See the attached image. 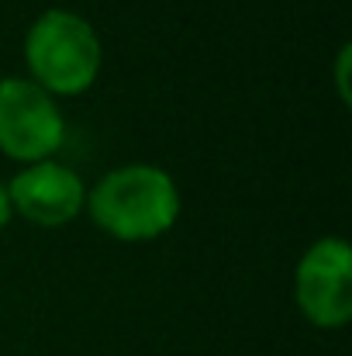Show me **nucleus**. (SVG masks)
Listing matches in <instances>:
<instances>
[{"mask_svg":"<svg viewBox=\"0 0 352 356\" xmlns=\"http://www.w3.org/2000/svg\"><path fill=\"white\" fill-rule=\"evenodd\" d=\"M87 208L97 229L121 242H149L166 236L180 218V191L173 177L149 163L111 170L90 194Z\"/></svg>","mask_w":352,"mask_h":356,"instance_id":"nucleus-1","label":"nucleus"},{"mask_svg":"<svg viewBox=\"0 0 352 356\" xmlns=\"http://www.w3.org/2000/svg\"><path fill=\"white\" fill-rule=\"evenodd\" d=\"M24 59L35 76L31 83H38L49 97H76L94 87L104 63V49L87 17L52 7L38 14L28 28Z\"/></svg>","mask_w":352,"mask_h":356,"instance_id":"nucleus-2","label":"nucleus"},{"mask_svg":"<svg viewBox=\"0 0 352 356\" xmlns=\"http://www.w3.org/2000/svg\"><path fill=\"white\" fill-rule=\"evenodd\" d=\"M66 138V121L38 83L21 76L0 80V152L17 163H42Z\"/></svg>","mask_w":352,"mask_h":356,"instance_id":"nucleus-3","label":"nucleus"},{"mask_svg":"<svg viewBox=\"0 0 352 356\" xmlns=\"http://www.w3.org/2000/svg\"><path fill=\"white\" fill-rule=\"evenodd\" d=\"M294 298L318 329H342L352 318V249L346 238H318L297 263Z\"/></svg>","mask_w":352,"mask_h":356,"instance_id":"nucleus-4","label":"nucleus"},{"mask_svg":"<svg viewBox=\"0 0 352 356\" xmlns=\"http://www.w3.org/2000/svg\"><path fill=\"white\" fill-rule=\"evenodd\" d=\"M7 201H10V211L28 218L31 225L59 229L83 211L87 191H83V180L69 166L56 159H42V163L24 166L10 180Z\"/></svg>","mask_w":352,"mask_h":356,"instance_id":"nucleus-5","label":"nucleus"},{"mask_svg":"<svg viewBox=\"0 0 352 356\" xmlns=\"http://www.w3.org/2000/svg\"><path fill=\"white\" fill-rule=\"evenodd\" d=\"M10 201H7V187H0V232L7 229V222H10Z\"/></svg>","mask_w":352,"mask_h":356,"instance_id":"nucleus-6","label":"nucleus"}]
</instances>
